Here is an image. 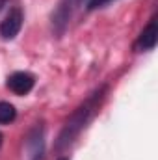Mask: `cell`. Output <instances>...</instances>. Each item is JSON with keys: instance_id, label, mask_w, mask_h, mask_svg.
Returning a JSON list of instances; mask_svg holds the SVG:
<instances>
[{"instance_id": "cell-3", "label": "cell", "mask_w": 158, "mask_h": 160, "mask_svg": "<svg viewBox=\"0 0 158 160\" xmlns=\"http://www.w3.org/2000/svg\"><path fill=\"white\" fill-rule=\"evenodd\" d=\"M22 21H24V15H22V9L19 6L11 8L7 11V15L4 17V21L0 22V38L6 41L15 39L22 28Z\"/></svg>"}, {"instance_id": "cell-7", "label": "cell", "mask_w": 158, "mask_h": 160, "mask_svg": "<svg viewBox=\"0 0 158 160\" xmlns=\"http://www.w3.org/2000/svg\"><path fill=\"white\" fill-rule=\"evenodd\" d=\"M17 119V110L11 102L0 101V125H9Z\"/></svg>"}, {"instance_id": "cell-1", "label": "cell", "mask_w": 158, "mask_h": 160, "mask_svg": "<svg viewBox=\"0 0 158 160\" xmlns=\"http://www.w3.org/2000/svg\"><path fill=\"white\" fill-rule=\"evenodd\" d=\"M106 91H108V86H106V84L95 88V89L86 97V101H84L82 104H78V106L75 108V112L65 119L62 130H60V134H58V138H56V143H54V149H56L58 153L69 149V147L77 142V138L86 130V127L91 123V119L99 114L101 104H102V101H104V97H106Z\"/></svg>"}, {"instance_id": "cell-4", "label": "cell", "mask_w": 158, "mask_h": 160, "mask_svg": "<svg viewBox=\"0 0 158 160\" xmlns=\"http://www.w3.org/2000/svg\"><path fill=\"white\" fill-rule=\"evenodd\" d=\"M26 153L28 160H43L45 155V125L43 121L36 123V127L30 130L26 138Z\"/></svg>"}, {"instance_id": "cell-10", "label": "cell", "mask_w": 158, "mask_h": 160, "mask_svg": "<svg viewBox=\"0 0 158 160\" xmlns=\"http://www.w3.org/2000/svg\"><path fill=\"white\" fill-rule=\"evenodd\" d=\"M60 160H69V158H67V157H62V158H60Z\"/></svg>"}, {"instance_id": "cell-5", "label": "cell", "mask_w": 158, "mask_h": 160, "mask_svg": "<svg viewBox=\"0 0 158 160\" xmlns=\"http://www.w3.org/2000/svg\"><path fill=\"white\" fill-rule=\"evenodd\" d=\"M6 86L15 95H28L36 86V77L32 73H28V71H15L13 75L7 77Z\"/></svg>"}, {"instance_id": "cell-6", "label": "cell", "mask_w": 158, "mask_h": 160, "mask_svg": "<svg viewBox=\"0 0 158 160\" xmlns=\"http://www.w3.org/2000/svg\"><path fill=\"white\" fill-rule=\"evenodd\" d=\"M155 47H156V17H151L147 26L141 30L138 39L134 41V50L145 52V50H153Z\"/></svg>"}, {"instance_id": "cell-9", "label": "cell", "mask_w": 158, "mask_h": 160, "mask_svg": "<svg viewBox=\"0 0 158 160\" xmlns=\"http://www.w3.org/2000/svg\"><path fill=\"white\" fill-rule=\"evenodd\" d=\"M6 4H7V0H0V11L4 9V6H6Z\"/></svg>"}, {"instance_id": "cell-11", "label": "cell", "mask_w": 158, "mask_h": 160, "mask_svg": "<svg viewBox=\"0 0 158 160\" xmlns=\"http://www.w3.org/2000/svg\"><path fill=\"white\" fill-rule=\"evenodd\" d=\"M2 138H4V136H2V134H0V145H2Z\"/></svg>"}, {"instance_id": "cell-2", "label": "cell", "mask_w": 158, "mask_h": 160, "mask_svg": "<svg viewBox=\"0 0 158 160\" xmlns=\"http://www.w3.org/2000/svg\"><path fill=\"white\" fill-rule=\"evenodd\" d=\"M89 0H58L52 15H50V26H52V34L56 38H62L71 22V19L75 17L77 9L82 4H87Z\"/></svg>"}, {"instance_id": "cell-8", "label": "cell", "mask_w": 158, "mask_h": 160, "mask_svg": "<svg viewBox=\"0 0 158 160\" xmlns=\"http://www.w3.org/2000/svg\"><path fill=\"white\" fill-rule=\"evenodd\" d=\"M112 2H116V0H89V2H87V11L104 8V6H108V4H112Z\"/></svg>"}]
</instances>
